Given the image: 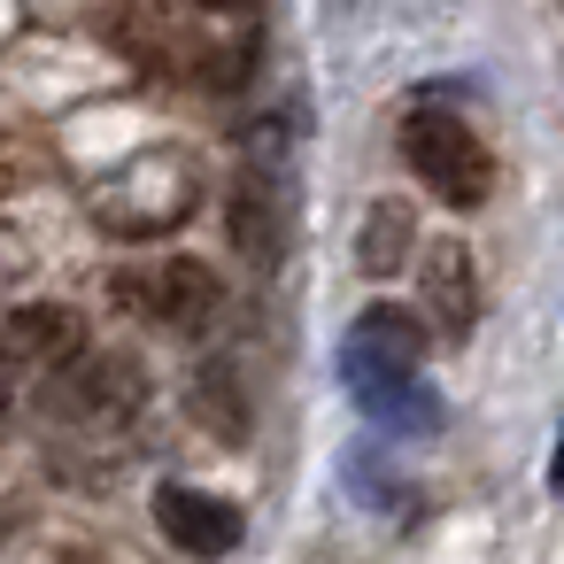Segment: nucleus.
I'll return each mask as SVG.
<instances>
[{
  "instance_id": "nucleus-5",
  "label": "nucleus",
  "mask_w": 564,
  "mask_h": 564,
  "mask_svg": "<svg viewBox=\"0 0 564 564\" xmlns=\"http://www.w3.org/2000/svg\"><path fill=\"white\" fill-rule=\"evenodd\" d=\"M155 525H163V541H171L178 556H194V564L232 556V549H240V533H248V518H240L225 495L186 487V479H163V487H155Z\"/></svg>"
},
{
  "instance_id": "nucleus-9",
  "label": "nucleus",
  "mask_w": 564,
  "mask_h": 564,
  "mask_svg": "<svg viewBox=\"0 0 564 564\" xmlns=\"http://www.w3.org/2000/svg\"><path fill=\"white\" fill-rule=\"evenodd\" d=\"M232 240H240V256H279V209H263V178H248L240 194H232Z\"/></svg>"
},
{
  "instance_id": "nucleus-1",
  "label": "nucleus",
  "mask_w": 564,
  "mask_h": 564,
  "mask_svg": "<svg viewBox=\"0 0 564 564\" xmlns=\"http://www.w3.org/2000/svg\"><path fill=\"white\" fill-rule=\"evenodd\" d=\"M340 379L356 410L387 433H441V394L425 387V325L394 302L364 310L340 340Z\"/></svg>"
},
{
  "instance_id": "nucleus-7",
  "label": "nucleus",
  "mask_w": 564,
  "mask_h": 564,
  "mask_svg": "<svg viewBox=\"0 0 564 564\" xmlns=\"http://www.w3.org/2000/svg\"><path fill=\"white\" fill-rule=\"evenodd\" d=\"M410 248H417V217H410L402 202H371V209H364V232H356L364 279H394V271L410 263Z\"/></svg>"
},
{
  "instance_id": "nucleus-6",
  "label": "nucleus",
  "mask_w": 564,
  "mask_h": 564,
  "mask_svg": "<svg viewBox=\"0 0 564 564\" xmlns=\"http://www.w3.org/2000/svg\"><path fill=\"white\" fill-rule=\"evenodd\" d=\"M70 356H86V325L63 302H24L9 325H0V364H32V371H63Z\"/></svg>"
},
{
  "instance_id": "nucleus-4",
  "label": "nucleus",
  "mask_w": 564,
  "mask_h": 564,
  "mask_svg": "<svg viewBox=\"0 0 564 564\" xmlns=\"http://www.w3.org/2000/svg\"><path fill=\"white\" fill-rule=\"evenodd\" d=\"M55 417H70L78 433H124L148 410V371L132 356H70L55 371Z\"/></svg>"
},
{
  "instance_id": "nucleus-12",
  "label": "nucleus",
  "mask_w": 564,
  "mask_h": 564,
  "mask_svg": "<svg viewBox=\"0 0 564 564\" xmlns=\"http://www.w3.org/2000/svg\"><path fill=\"white\" fill-rule=\"evenodd\" d=\"M0 425H9V364H0Z\"/></svg>"
},
{
  "instance_id": "nucleus-11",
  "label": "nucleus",
  "mask_w": 564,
  "mask_h": 564,
  "mask_svg": "<svg viewBox=\"0 0 564 564\" xmlns=\"http://www.w3.org/2000/svg\"><path fill=\"white\" fill-rule=\"evenodd\" d=\"M194 9H217V17H232V9H256V0H194Z\"/></svg>"
},
{
  "instance_id": "nucleus-10",
  "label": "nucleus",
  "mask_w": 564,
  "mask_h": 564,
  "mask_svg": "<svg viewBox=\"0 0 564 564\" xmlns=\"http://www.w3.org/2000/svg\"><path fill=\"white\" fill-rule=\"evenodd\" d=\"M549 495H564V433H556V456H549Z\"/></svg>"
},
{
  "instance_id": "nucleus-8",
  "label": "nucleus",
  "mask_w": 564,
  "mask_h": 564,
  "mask_svg": "<svg viewBox=\"0 0 564 564\" xmlns=\"http://www.w3.org/2000/svg\"><path fill=\"white\" fill-rule=\"evenodd\" d=\"M425 302H433V317H441L448 333L471 325V256H464L456 240H441V248L425 256Z\"/></svg>"
},
{
  "instance_id": "nucleus-3",
  "label": "nucleus",
  "mask_w": 564,
  "mask_h": 564,
  "mask_svg": "<svg viewBox=\"0 0 564 564\" xmlns=\"http://www.w3.org/2000/svg\"><path fill=\"white\" fill-rule=\"evenodd\" d=\"M109 294H117L132 317L163 325V333H202V325L217 317V302H225V286H217V271H209L202 256H148V263H124V271L109 279Z\"/></svg>"
},
{
  "instance_id": "nucleus-2",
  "label": "nucleus",
  "mask_w": 564,
  "mask_h": 564,
  "mask_svg": "<svg viewBox=\"0 0 564 564\" xmlns=\"http://www.w3.org/2000/svg\"><path fill=\"white\" fill-rule=\"evenodd\" d=\"M402 163H410V178H425V194L448 202V209H479V202L495 194V155H487V140H479L464 117H448V109H410V117H402Z\"/></svg>"
}]
</instances>
